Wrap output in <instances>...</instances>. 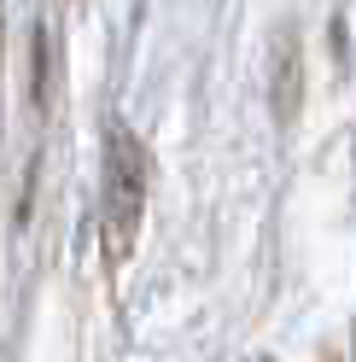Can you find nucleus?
<instances>
[{"instance_id": "nucleus-1", "label": "nucleus", "mask_w": 356, "mask_h": 362, "mask_svg": "<svg viewBox=\"0 0 356 362\" xmlns=\"http://www.w3.org/2000/svg\"><path fill=\"white\" fill-rule=\"evenodd\" d=\"M146 146L141 134L129 129H111L105 141V263L117 269L129 263L141 240V216H146Z\"/></svg>"}]
</instances>
